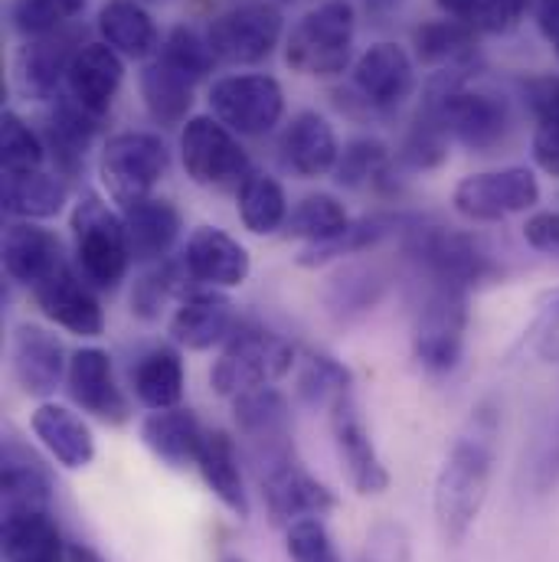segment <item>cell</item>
<instances>
[{
  "instance_id": "cell-1",
  "label": "cell",
  "mask_w": 559,
  "mask_h": 562,
  "mask_svg": "<svg viewBox=\"0 0 559 562\" xmlns=\"http://www.w3.org/2000/svg\"><path fill=\"white\" fill-rule=\"evenodd\" d=\"M494 458H497V419L494 413L478 409L468 428L455 438L435 477L432 507H435L438 533L448 547H458L478 524L488 504Z\"/></svg>"
},
{
  "instance_id": "cell-2",
  "label": "cell",
  "mask_w": 559,
  "mask_h": 562,
  "mask_svg": "<svg viewBox=\"0 0 559 562\" xmlns=\"http://www.w3.org/2000/svg\"><path fill=\"white\" fill-rule=\"evenodd\" d=\"M354 7L347 0H324L308 10L284 43V59L294 72L311 79H334L350 66L354 49Z\"/></svg>"
},
{
  "instance_id": "cell-3",
  "label": "cell",
  "mask_w": 559,
  "mask_h": 562,
  "mask_svg": "<svg viewBox=\"0 0 559 562\" xmlns=\"http://www.w3.org/2000/svg\"><path fill=\"white\" fill-rule=\"evenodd\" d=\"M422 279V297L413 327L416 360L428 373H451L465 350L468 327V288L451 281Z\"/></svg>"
},
{
  "instance_id": "cell-4",
  "label": "cell",
  "mask_w": 559,
  "mask_h": 562,
  "mask_svg": "<svg viewBox=\"0 0 559 562\" xmlns=\"http://www.w3.org/2000/svg\"><path fill=\"white\" fill-rule=\"evenodd\" d=\"M72 233H76V259L86 281H92L96 288H115L119 281H125L132 266L125 216H119L105 200L86 196L76 203Z\"/></svg>"
},
{
  "instance_id": "cell-5",
  "label": "cell",
  "mask_w": 559,
  "mask_h": 562,
  "mask_svg": "<svg viewBox=\"0 0 559 562\" xmlns=\"http://www.w3.org/2000/svg\"><path fill=\"white\" fill-rule=\"evenodd\" d=\"M291 367H294V350L284 337L269 330H239L226 340L223 357L213 363L210 386L220 396L236 400L249 390L279 383Z\"/></svg>"
},
{
  "instance_id": "cell-6",
  "label": "cell",
  "mask_w": 559,
  "mask_h": 562,
  "mask_svg": "<svg viewBox=\"0 0 559 562\" xmlns=\"http://www.w3.org/2000/svg\"><path fill=\"white\" fill-rule=\"evenodd\" d=\"M406 252L420 266V276L451 281V284H461L468 291L474 284L497 276V266L491 262L488 249L478 239L455 233V229H445V226H428V229L413 226Z\"/></svg>"
},
{
  "instance_id": "cell-7",
  "label": "cell",
  "mask_w": 559,
  "mask_h": 562,
  "mask_svg": "<svg viewBox=\"0 0 559 562\" xmlns=\"http://www.w3.org/2000/svg\"><path fill=\"white\" fill-rule=\"evenodd\" d=\"M167 167H170L167 144L147 132L115 135L105 144L102 164H99L102 183L122 210L147 200L150 190L157 187V180L167 173Z\"/></svg>"
},
{
  "instance_id": "cell-8",
  "label": "cell",
  "mask_w": 559,
  "mask_h": 562,
  "mask_svg": "<svg viewBox=\"0 0 559 562\" xmlns=\"http://www.w3.org/2000/svg\"><path fill=\"white\" fill-rule=\"evenodd\" d=\"M180 157L187 177L200 187H243V180L253 173L236 132L210 115H197L183 125Z\"/></svg>"
},
{
  "instance_id": "cell-9",
  "label": "cell",
  "mask_w": 559,
  "mask_h": 562,
  "mask_svg": "<svg viewBox=\"0 0 559 562\" xmlns=\"http://www.w3.org/2000/svg\"><path fill=\"white\" fill-rule=\"evenodd\" d=\"M451 203L471 223H501L540 203V180L527 167L471 173L455 187Z\"/></svg>"
},
{
  "instance_id": "cell-10",
  "label": "cell",
  "mask_w": 559,
  "mask_h": 562,
  "mask_svg": "<svg viewBox=\"0 0 559 562\" xmlns=\"http://www.w3.org/2000/svg\"><path fill=\"white\" fill-rule=\"evenodd\" d=\"M213 115L236 135H269L284 115V95L272 76L246 72V76H226L213 82L210 89Z\"/></svg>"
},
{
  "instance_id": "cell-11",
  "label": "cell",
  "mask_w": 559,
  "mask_h": 562,
  "mask_svg": "<svg viewBox=\"0 0 559 562\" xmlns=\"http://www.w3.org/2000/svg\"><path fill=\"white\" fill-rule=\"evenodd\" d=\"M210 49L220 63L230 66H256L272 56V49L281 40V13L279 7L266 0L239 3L226 13H220L210 23Z\"/></svg>"
},
{
  "instance_id": "cell-12",
  "label": "cell",
  "mask_w": 559,
  "mask_h": 562,
  "mask_svg": "<svg viewBox=\"0 0 559 562\" xmlns=\"http://www.w3.org/2000/svg\"><path fill=\"white\" fill-rule=\"evenodd\" d=\"M428 115L445 128V135L461 140L471 150H488L507 132V109L501 99L488 92H468L458 86H445L432 95Z\"/></svg>"
},
{
  "instance_id": "cell-13",
  "label": "cell",
  "mask_w": 559,
  "mask_h": 562,
  "mask_svg": "<svg viewBox=\"0 0 559 562\" xmlns=\"http://www.w3.org/2000/svg\"><path fill=\"white\" fill-rule=\"evenodd\" d=\"M233 419L239 425V435L256 451V458L266 464V471L288 461V458H294L291 409H288L279 390L262 386V390H249V393L236 396L233 400Z\"/></svg>"
},
{
  "instance_id": "cell-14",
  "label": "cell",
  "mask_w": 559,
  "mask_h": 562,
  "mask_svg": "<svg viewBox=\"0 0 559 562\" xmlns=\"http://www.w3.org/2000/svg\"><path fill=\"white\" fill-rule=\"evenodd\" d=\"M331 431H334V448L337 458L360 497H377L390 487V471L364 425V416L354 403V393L334 403L331 409Z\"/></svg>"
},
{
  "instance_id": "cell-15",
  "label": "cell",
  "mask_w": 559,
  "mask_h": 562,
  "mask_svg": "<svg viewBox=\"0 0 559 562\" xmlns=\"http://www.w3.org/2000/svg\"><path fill=\"white\" fill-rule=\"evenodd\" d=\"M66 390L72 403L112 425H122L128 419V400L115 380L112 357L99 347H82L69 357V373H66Z\"/></svg>"
},
{
  "instance_id": "cell-16",
  "label": "cell",
  "mask_w": 559,
  "mask_h": 562,
  "mask_svg": "<svg viewBox=\"0 0 559 562\" xmlns=\"http://www.w3.org/2000/svg\"><path fill=\"white\" fill-rule=\"evenodd\" d=\"M10 363L20 390L36 400H49L69 373V360L63 353L59 337L40 324H20L13 330Z\"/></svg>"
},
{
  "instance_id": "cell-17",
  "label": "cell",
  "mask_w": 559,
  "mask_h": 562,
  "mask_svg": "<svg viewBox=\"0 0 559 562\" xmlns=\"http://www.w3.org/2000/svg\"><path fill=\"white\" fill-rule=\"evenodd\" d=\"M262 497H266V507H269L272 524L284 527V530L294 520L324 517L327 510L337 507L334 494L317 477H311L294 458L281 461V464L269 468L262 474Z\"/></svg>"
},
{
  "instance_id": "cell-18",
  "label": "cell",
  "mask_w": 559,
  "mask_h": 562,
  "mask_svg": "<svg viewBox=\"0 0 559 562\" xmlns=\"http://www.w3.org/2000/svg\"><path fill=\"white\" fill-rule=\"evenodd\" d=\"M183 269L206 288H239L253 272V259L230 233L216 226H197L183 249Z\"/></svg>"
},
{
  "instance_id": "cell-19",
  "label": "cell",
  "mask_w": 559,
  "mask_h": 562,
  "mask_svg": "<svg viewBox=\"0 0 559 562\" xmlns=\"http://www.w3.org/2000/svg\"><path fill=\"white\" fill-rule=\"evenodd\" d=\"M40 311L63 330L76 337H99L105 330V314L102 304L92 291L89 281H82L69 266L59 269L53 279L33 288Z\"/></svg>"
},
{
  "instance_id": "cell-20",
  "label": "cell",
  "mask_w": 559,
  "mask_h": 562,
  "mask_svg": "<svg viewBox=\"0 0 559 562\" xmlns=\"http://www.w3.org/2000/svg\"><path fill=\"white\" fill-rule=\"evenodd\" d=\"M122 79H125L122 56L109 43H89V46L76 49L69 76H66V89H69V99L82 112L102 119L112 109V102L122 89Z\"/></svg>"
},
{
  "instance_id": "cell-21",
  "label": "cell",
  "mask_w": 559,
  "mask_h": 562,
  "mask_svg": "<svg viewBox=\"0 0 559 562\" xmlns=\"http://www.w3.org/2000/svg\"><path fill=\"white\" fill-rule=\"evenodd\" d=\"M59 269H66L63 243L49 229H40L26 220L7 226V233H3V272L16 284L36 288L46 279H53Z\"/></svg>"
},
{
  "instance_id": "cell-22",
  "label": "cell",
  "mask_w": 559,
  "mask_h": 562,
  "mask_svg": "<svg viewBox=\"0 0 559 562\" xmlns=\"http://www.w3.org/2000/svg\"><path fill=\"white\" fill-rule=\"evenodd\" d=\"M236 311L226 294L216 288L193 291L180 301V307L170 317V334L187 350H210L233 337Z\"/></svg>"
},
{
  "instance_id": "cell-23",
  "label": "cell",
  "mask_w": 559,
  "mask_h": 562,
  "mask_svg": "<svg viewBox=\"0 0 559 562\" xmlns=\"http://www.w3.org/2000/svg\"><path fill=\"white\" fill-rule=\"evenodd\" d=\"M354 86L373 105H400L416 86L410 53L396 43H373L354 66Z\"/></svg>"
},
{
  "instance_id": "cell-24",
  "label": "cell",
  "mask_w": 559,
  "mask_h": 562,
  "mask_svg": "<svg viewBox=\"0 0 559 562\" xmlns=\"http://www.w3.org/2000/svg\"><path fill=\"white\" fill-rule=\"evenodd\" d=\"M203 428L197 416L183 406L174 409H150L147 419L141 422V441L144 448L167 468L183 471L197 464L200 445H203Z\"/></svg>"
},
{
  "instance_id": "cell-25",
  "label": "cell",
  "mask_w": 559,
  "mask_h": 562,
  "mask_svg": "<svg viewBox=\"0 0 559 562\" xmlns=\"http://www.w3.org/2000/svg\"><path fill=\"white\" fill-rule=\"evenodd\" d=\"M33 435L43 441V448L69 471H82L96 461V438L92 428L79 419L69 406L43 403L33 413Z\"/></svg>"
},
{
  "instance_id": "cell-26",
  "label": "cell",
  "mask_w": 559,
  "mask_h": 562,
  "mask_svg": "<svg viewBox=\"0 0 559 562\" xmlns=\"http://www.w3.org/2000/svg\"><path fill=\"white\" fill-rule=\"evenodd\" d=\"M197 471L203 477V484L213 491V497L236 514L239 520L249 517V494L243 484V468H239V454L236 445L226 431H206L200 454H197Z\"/></svg>"
},
{
  "instance_id": "cell-27",
  "label": "cell",
  "mask_w": 559,
  "mask_h": 562,
  "mask_svg": "<svg viewBox=\"0 0 559 562\" xmlns=\"http://www.w3.org/2000/svg\"><path fill=\"white\" fill-rule=\"evenodd\" d=\"M125 216V233H128V249L135 262H164L170 246L180 236V213L157 196H147L141 203H132L122 210Z\"/></svg>"
},
{
  "instance_id": "cell-28",
  "label": "cell",
  "mask_w": 559,
  "mask_h": 562,
  "mask_svg": "<svg viewBox=\"0 0 559 562\" xmlns=\"http://www.w3.org/2000/svg\"><path fill=\"white\" fill-rule=\"evenodd\" d=\"M281 147H284L288 167L294 173H301V177H324L340 160V147H337V138H334V128L317 112H301L288 125Z\"/></svg>"
},
{
  "instance_id": "cell-29",
  "label": "cell",
  "mask_w": 559,
  "mask_h": 562,
  "mask_svg": "<svg viewBox=\"0 0 559 562\" xmlns=\"http://www.w3.org/2000/svg\"><path fill=\"white\" fill-rule=\"evenodd\" d=\"M49 497H53L49 494V477L36 464V458H30L16 445H7V451H3V484H0L3 520L46 514Z\"/></svg>"
},
{
  "instance_id": "cell-30",
  "label": "cell",
  "mask_w": 559,
  "mask_h": 562,
  "mask_svg": "<svg viewBox=\"0 0 559 562\" xmlns=\"http://www.w3.org/2000/svg\"><path fill=\"white\" fill-rule=\"evenodd\" d=\"M69 200L66 183L56 173L30 170V173H3V210L16 220H53L63 213Z\"/></svg>"
},
{
  "instance_id": "cell-31",
  "label": "cell",
  "mask_w": 559,
  "mask_h": 562,
  "mask_svg": "<svg viewBox=\"0 0 559 562\" xmlns=\"http://www.w3.org/2000/svg\"><path fill=\"white\" fill-rule=\"evenodd\" d=\"M141 95L154 122L160 125H183L193 105V79L174 69L167 59H154L141 72Z\"/></svg>"
},
{
  "instance_id": "cell-32",
  "label": "cell",
  "mask_w": 559,
  "mask_h": 562,
  "mask_svg": "<svg viewBox=\"0 0 559 562\" xmlns=\"http://www.w3.org/2000/svg\"><path fill=\"white\" fill-rule=\"evenodd\" d=\"M3 560L7 562H69L63 533L53 514H30L3 520Z\"/></svg>"
},
{
  "instance_id": "cell-33",
  "label": "cell",
  "mask_w": 559,
  "mask_h": 562,
  "mask_svg": "<svg viewBox=\"0 0 559 562\" xmlns=\"http://www.w3.org/2000/svg\"><path fill=\"white\" fill-rule=\"evenodd\" d=\"M99 30L119 56L144 59L157 49V26L135 0H109L99 10Z\"/></svg>"
},
{
  "instance_id": "cell-34",
  "label": "cell",
  "mask_w": 559,
  "mask_h": 562,
  "mask_svg": "<svg viewBox=\"0 0 559 562\" xmlns=\"http://www.w3.org/2000/svg\"><path fill=\"white\" fill-rule=\"evenodd\" d=\"M406 223L410 220H403V216H364V220H350V226L337 239L304 246L301 256H298V266L301 269H321L327 262H337L340 256H354V252L373 249L387 236H396L400 226H406Z\"/></svg>"
},
{
  "instance_id": "cell-35",
  "label": "cell",
  "mask_w": 559,
  "mask_h": 562,
  "mask_svg": "<svg viewBox=\"0 0 559 562\" xmlns=\"http://www.w3.org/2000/svg\"><path fill=\"white\" fill-rule=\"evenodd\" d=\"M72 49H69V40L63 36H43V40H33L26 49H23V59H20V76H23V89L33 92L36 99H56L59 92V82L69 76V66H72Z\"/></svg>"
},
{
  "instance_id": "cell-36",
  "label": "cell",
  "mask_w": 559,
  "mask_h": 562,
  "mask_svg": "<svg viewBox=\"0 0 559 562\" xmlns=\"http://www.w3.org/2000/svg\"><path fill=\"white\" fill-rule=\"evenodd\" d=\"M132 383L147 409H174L183 400V363L174 350H150L141 357Z\"/></svg>"
},
{
  "instance_id": "cell-37",
  "label": "cell",
  "mask_w": 559,
  "mask_h": 562,
  "mask_svg": "<svg viewBox=\"0 0 559 562\" xmlns=\"http://www.w3.org/2000/svg\"><path fill=\"white\" fill-rule=\"evenodd\" d=\"M239 220L253 236H272L288 223V200L276 177L249 173L239 187Z\"/></svg>"
},
{
  "instance_id": "cell-38",
  "label": "cell",
  "mask_w": 559,
  "mask_h": 562,
  "mask_svg": "<svg viewBox=\"0 0 559 562\" xmlns=\"http://www.w3.org/2000/svg\"><path fill=\"white\" fill-rule=\"evenodd\" d=\"M347 226H350V216H347V210H344V203L337 196H331V193H311V196H304L288 213L284 236L314 246V243L337 239Z\"/></svg>"
},
{
  "instance_id": "cell-39",
  "label": "cell",
  "mask_w": 559,
  "mask_h": 562,
  "mask_svg": "<svg viewBox=\"0 0 559 562\" xmlns=\"http://www.w3.org/2000/svg\"><path fill=\"white\" fill-rule=\"evenodd\" d=\"M354 376L344 363L324 353H311L298 373V396L308 409H331L354 390Z\"/></svg>"
},
{
  "instance_id": "cell-40",
  "label": "cell",
  "mask_w": 559,
  "mask_h": 562,
  "mask_svg": "<svg viewBox=\"0 0 559 562\" xmlns=\"http://www.w3.org/2000/svg\"><path fill=\"white\" fill-rule=\"evenodd\" d=\"M99 119L82 112L76 102L69 105H59V112L53 115L49 122V147H53V157H56V167L72 173L82 167L86 160V150L92 144V135H96V125Z\"/></svg>"
},
{
  "instance_id": "cell-41",
  "label": "cell",
  "mask_w": 559,
  "mask_h": 562,
  "mask_svg": "<svg viewBox=\"0 0 559 562\" xmlns=\"http://www.w3.org/2000/svg\"><path fill=\"white\" fill-rule=\"evenodd\" d=\"M416 49L422 63L441 66V63H461L474 49V30L461 20H435L416 30Z\"/></svg>"
},
{
  "instance_id": "cell-42",
  "label": "cell",
  "mask_w": 559,
  "mask_h": 562,
  "mask_svg": "<svg viewBox=\"0 0 559 562\" xmlns=\"http://www.w3.org/2000/svg\"><path fill=\"white\" fill-rule=\"evenodd\" d=\"M43 157H46V147H43V140L30 132V125L16 112H3V122H0V160H3V173L43 170Z\"/></svg>"
},
{
  "instance_id": "cell-43",
  "label": "cell",
  "mask_w": 559,
  "mask_h": 562,
  "mask_svg": "<svg viewBox=\"0 0 559 562\" xmlns=\"http://www.w3.org/2000/svg\"><path fill=\"white\" fill-rule=\"evenodd\" d=\"M160 59H167L174 69H180V72L190 76L193 82H200L203 76H210L213 66L220 63L216 53L210 49V40H203L200 33H193V30H187V26L170 30V36L164 40Z\"/></svg>"
},
{
  "instance_id": "cell-44",
  "label": "cell",
  "mask_w": 559,
  "mask_h": 562,
  "mask_svg": "<svg viewBox=\"0 0 559 562\" xmlns=\"http://www.w3.org/2000/svg\"><path fill=\"white\" fill-rule=\"evenodd\" d=\"M387 160H390V154L380 140H354L344 147L334 173L344 187H367L370 180H377L387 170Z\"/></svg>"
},
{
  "instance_id": "cell-45",
  "label": "cell",
  "mask_w": 559,
  "mask_h": 562,
  "mask_svg": "<svg viewBox=\"0 0 559 562\" xmlns=\"http://www.w3.org/2000/svg\"><path fill=\"white\" fill-rule=\"evenodd\" d=\"M383 294V276L377 269H347L331 284V307L340 314L370 311Z\"/></svg>"
},
{
  "instance_id": "cell-46",
  "label": "cell",
  "mask_w": 559,
  "mask_h": 562,
  "mask_svg": "<svg viewBox=\"0 0 559 562\" xmlns=\"http://www.w3.org/2000/svg\"><path fill=\"white\" fill-rule=\"evenodd\" d=\"M284 547H288L291 562H340L337 547H334V540H331V533H327L321 517L294 520L284 530Z\"/></svg>"
},
{
  "instance_id": "cell-47",
  "label": "cell",
  "mask_w": 559,
  "mask_h": 562,
  "mask_svg": "<svg viewBox=\"0 0 559 562\" xmlns=\"http://www.w3.org/2000/svg\"><path fill=\"white\" fill-rule=\"evenodd\" d=\"M180 269H183V262H180ZM180 269L177 266H170V262H154V269L150 272H144L135 284V291H132V311L144 317V321H154L157 314H160V304L170 297V291L177 288V281H180Z\"/></svg>"
},
{
  "instance_id": "cell-48",
  "label": "cell",
  "mask_w": 559,
  "mask_h": 562,
  "mask_svg": "<svg viewBox=\"0 0 559 562\" xmlns=\"http://www.w3.org/2000/svg\"><path fill=\"white\" fill-rule=\"evenodd\" d=\"M63 20H69V16L53 0H16L13 3V26L30 40L53 36Z\"/></svg>"
},
{
  "instance_id": "cell-49",
  "label": "cell",
  "mask_w": 559,
  "mask_h": 562,
  "mask_svg": "<svg viewBox=\"0 0 559 562\" xmlns=\"http://www.w3.org/2000/svg\"><path fill=\"white\" fill-rule=\"evenodd\" d=\"M534 160L544 173L559 180V105H547L537 112L534 128Z\"/></svg>"
},
{
  "instance_id": "cell-50",
  "label": "cell",
  "mask_w": 559,
  "mask_h": 562,
  "mask_svg": "<svg viewBox=\"0 0 559 562\" xmlns=\"http://www.w3.org/2000/svg\"><path fill=\"white\" fill-rule=\"evenodd\" d=\"M530 347L540 360L559 363V294L540 311L537 324L530 327Z\"/></svg>"
},
{
  "instance_id": "cell-51",
  "label": "cell",
  "mask_w": 559,
  "mask_h": 562,
  "mask_svg": "<svg viewBox=\"0 0 559 562\" xmlns=\"http://www.w3.org/2000/svg\"><path fill=\"white\" fill-rule=\"evenodd\" d=\"M524 239L530 249H537L544 256H559V210H540V213L527 216Z\"/></svg>"
},
{
  "instance_id": "cell-52",
  "label": "cell",
  "mask_w": 559,
  "mask_h": 562,
  "mask_svg": "<svg viewBox=\"0 0 559 562\" xmlns=\"http://www.w3.org/2000/svg\"><path fill=\"white\" fill-rule=\"evenodd\" d=\"M534 16L547 43L557 49L559 56V0H534Z\"/></svg>"
},
{
  "instance_id": "cell-53",
  "label": "cell",
  "mask_w": 559,
  "mask_h": 562,
  "mask_svg": "<svg viewBox=\"0 0 559 562\" xmlns=\"http://www.w3.org/2000/svg\"><path fill=\"white\" fill-rule=\"evenodd\" d=\"M435 3H438V10H445L451 20H461V23H468L471 30L481 23L484 7H488V0H435Z\"/></svg>"
},
{
  "instance_id": "cell-54",
  "label": "cell",
  "mask_w": 559,
  "mask_h": 562,
  "mask_svg": "<svg viewBox=\"0 0 559 562\" xmlns=\"http://www.w3.org/2000/svg\"><path fill=\"white\" fill-rule=\"evenodd\" d=\"M69 562H102L92 550H86V547H69Z\"/></svg>"
},
{
  "instance_id": "cell-55",
  "label": "cell",
  "mask_w": 559,
  "mask_h": 562,
  "mask_svg": "<svg viewBox=\"0 0 559 562\" xmlns=\"http://www.w3.org/2000/svg\"><path fill=\"white\" fill-rule=\"evenodd\" d=\"M53 3H56V7H59V10H63L66 16H76V13H79V10L86 7V0H53Z\"/></svg>"
},
{
  "instance_id": "cell-56",
  "label": "cell",
  "mask_w": 559,
  "mask_h": 562,
  "mask_svg": "<svg viewBox=\"0 0 559 562\" xmlns=\"http://www.w3.org/2000/svg\"><path fill=\"white\" fill-rule=\"evenodd\" d=\"M223 562H243V560H239V557H226V560H223Z\"/></svg>"
}]
</instances>
